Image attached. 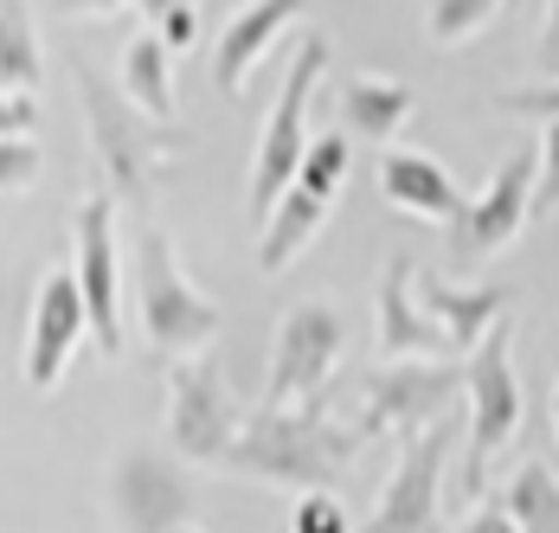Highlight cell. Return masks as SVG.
Returning <instances> with one entry per match:
<instances>
[{
    "instance_id": "obj_1",
    "label": "cell",
    "mask_w": 559,
    "mask_h": 533,
    "mask_svg": "<svg viewBox=\"0 0 559 533\" xmlns=\"http://www.w3.org/2000/svg\"><path fill=\"white\" fill-rule=\"evenodd\" d=\"M360 450H367V437L335 418L329 412V399H309V405H258L245 430H238V443H231V457H225L219 470L245 482H264V488H296V495H335L347 470L360 463Z\"/></svg>"
},
{
    "instance_id": "obj_2",
    "label": "cell",
    "mask_w": 559,
    "mask_h": 533,
    "mask_svg": "<svg viewBox=\"0 0 559 533\" xmlns=\"http://www.w3.org/2000/svg\"><path fill=\"white\" fill-rule=\"evenodd\" d=\"M71 78H78L84 129H91V149H97V167H104V193H110L116 206H135V213L148 218L155 180H162V167L187 149V129L148 122V116L129 104L116 84H104L84 58H71Z\"/></svg>"
},
{
    "instance_id": "obj_3",
    "label": "cell",
    "mask_w": 559,
    "mask_h": 533,
    "mask_svg": "<svg viewBox=\"0 0 559 533\" xmlns=\"http://www.w3.org/2000/svg\"><path fill=\"white\" fill-rule=\"evenodd\" d=\"M129 296H135V328L142 341L162 354V360H193V354H213L219 341V303L200 296L180 270L168 225L155 218H135V245H129Z\"/></svg>"
},
{
    "instance_id": "obj_4",
    "label": "cell",
    "mask_w": 559,
    "mask_h": 533,
    "mask_svg": "<svg viewBox=\"0 0 559 533\" xmlns=\"http://www.w3.org/2000/svg\"><path fill=\"white\" fill-rule=\"evenodd\" d=\"M463 392H469V443H463V463H456V501L469 514L476 495H483L489 463L521 437V412H527L521 374H514V328L508 321L463 360Z\"/></svg>"
},
{
    "instance_id": "obj_5",
    "label": "cell",
    "mask_w": 559,
    "mask_h": 533,
    "mask_svg": "<svg viewBox=\"0 0 559 533\" xmlns=\"http://www.w3.org/2000/svg\"><path fill=\"white\" fill-rule=\"evenodd\" d=\"M322 64H329V39H322V33H302L289 71H283L277 104H271V122H264V135H258V155H251V218H258V225L277 213V200L296 187L302 155H309V142H316V135H309V97H316V84H322Z\"/></svg>"
},
{
    "instance_id": "obj_6",
    "label": "cell",
    "mask_w": 559,
    "mask_h": 533,
    "mask_svg": "<svg viewBox=\"0 0 559 533\" xmlns=\"http://www.w3.org/2000/svg\"><path fill=\"white\" fill-rule=\"evenodd\" d=\"M463 399V360H399V367H373L360 379V412L354 430L367 443L380 437H425L431 425H444L450 405Z\"/></svg>"
},
{
    "instance_id": "obj_7",
    "label": "cell",
    "mask_w": 559,
    "mask_h": 533,
    "mask_svg": "<svg viewBox=\"0 0 559 533\" xmlns=\"http://www.w3.org/2000/svg\"><path fill=\"white\" fill-rule=\"evenodd\" d=\"M245 430V405L225 379L219 354H193L168 367V443L180 463H225Z\"/></svg>"
},
{
    "instance_id": "obj_8",
    "label": "cell",
    "mask_w": 559,
    "mask_h": 533,
    "mask_svg": "<svg viewBox=\"0 0 559 533\" xmlns=\"http://www.w3.org/2000/svg\"><path fill=\"white\" fill-rule=\"evenodd\" d=\"M341 354H347V321L329 296H302L277 321V347H271V379H264V405H309L329 399Z\"/></svg>"
},
{
    "instance_id": "obj_9",
    "label": "cell",
    "mask_w": 559,
    "mask_h": 533,
    "mask_svg": "<svg viewBox=\"0 0 559 533\" xmlns=\"http://www.w3.org/2000/svg\"><path fill=\"white\" fill-rule=\"evenodd\" d=\"M534 180H540V149H508L502 167H496V180L483 187V193H469L463 200V213L444 225V245L456 264H489V258H502L508 245L521 238V225L534 218Z\"/></svg>"
},
{
    "instance_id": "obj_10",
    "label": "cell",
    "mask_w": 559,
    "mask_h": 533,
    "mask_svg": "<svg viewBox=\"0 0 559 533\" xmlns=\"http://www.w3.org/2000/svg\"><path fill=\"white\" fill-rule=\"evenodd\" d=\"M193 508H200V488L174 450L129 443L110 463V514L122 533H180L193 528Z\"/></svg>"
},
{
    "instance_id": "obj_11",
    "label": "cell",
    "mask_w": 559,
    "mask_h": 533,
    "mask_svg": "<svg viewBox=\"0 0 559 533\" xmlns=\"http://www.w3.org/2000/svg\"><path fill=\"white\" fill-rule=\"evenodd\" d=\"M71 276H78V296H84V316H91V341L116 360L122 354V251H116V200L104 187L78 200Z\"/></svg>"
},
{
    "instance_id": "obj_12",
    "label": "cell",
    "mask_w": 559,
    "mask_h": 533,
    "mask_svg": "<svg viewBox=\"0 0 559 533\" xmlns=\"http://www.w3.org/2000/svg\"><path fill=\"white\" fill-rule=\"evenodd\" d=\"M456 450V418L431 425L425 437L399 443V463L386 476L380 508L367 514L360 533H444V470Z\"/></svg>"
},
{
    "instance_id": "obj_13",
    "label": "cell",
    "mask_w": 559,
    "mask_h": 533,
    "mask_svg": "<svg viewBox=\"0 0 559 533\" xmlns=\"http://www.w3.org/2000/svg\"><path fill=\"white\" fill-rule=\"evenodd\" d=\"M84 334H91V316H84L78 276L71 270H46L39 289H33V321H26V386L52 392Z\"/></svg>"
},
{
    "instance_id": "obj_14",
    "label": "cell",
    "mask_w": 559,
    "mask_h": 533,
    "mask_svg": "<svg viewBox=\"0 0 559 533\" xmlns=\"http://www.w3.org/2000/svg\"><path fill=\"white\" fill-rule=\"evenodd\" d=\"M412 296H418V309L431 316V328L444 334L450 347L469 360L496 328L508 321V303H514V289L508 283H444V276H418L412 283Z\"/></svg>"
},
{
    "instance_id": "obj_15",
    "label": "cell",
    "mask_w": 559,
    "mask_h": 533,
    "mask_svg": "<svg viewBox=\"0 0 559 533\" xmlns=\"http://www.w3.org/2000/svg\"><path fill=\"white\" fill-rule=\"evenodd\" d=\"M412 283H418L412 258H405V251H392V258H386V276H380V296H373V316H380L373 341H380L386 367H399V360H438V354L450 347L444 334L431 328V316L418 309Z\"/></svg>"
},
{
    "instance_id": "obj_16",
    "label": "cell",
    "mask_w": 559,
    "mask_h": 533,
    "mask_svg": "<svg viewBox=\"0 0 559 533\" xmlns=\"http://www.w3.org/2000/svg\"><path fill=\"white\" fill-rule=\"evenodd\" d=\"M380 200L405 218H431V225H450L463 213V193L450 180V167L425 149H386L380 155Z\"/></svg>"
},
{
    "instance_id": "obj_17",
    "label": "cell",
    "mask_w": 559,
    "mask_h": 533,
    "mask_svg": "<svg viewBox=\"0 0 559 533\" xmlns=\"http://www.w3.org/2000/svg\"><path fill=\"white\" fill-rule=\"evenodd\" d=\"M296 13H302V7H289V0H264V7L231 13V26L219 33V52H213V84H219L225 97H238V91H245L251 64L277 46V33H289V20H296Z\"/></svg>"
},
{
    "instance_id": "obj_18",
    "label": "cell",
    "mask_w": 559,
    "mask_h": 533,
    "mask_svg": "<svg viewBox=\"0 0 559 533\" xmlns=\"http://www.w3.org/2000/svg\"><path fill=\"white\" fill-rule=\"evenodd\" d=\"M412 109H418V91L412 84L360 71V78L341 84V135L347 142H392L412 122Z\"/></svg>"
},
{
    "instance_id": "obj_19",
    "label": "cell",
    "mask_w": 559,
    "mask_h": 533,
    "mask_svg": "<svg viewBox=\"0 0 559 533\" xmlns=\"http://www.w3.org/2000/svg\"><path fill=\"white\" fill-rule=\"evenodd\" d=\"M322 225H329V200L289 187V193L277 200V213L258 225V270H264V276H283V270L322 238Z\"/></svg>"
},
{
    "instance_id": "obj_20",
    "label": "cell",
    "mask_w": 559,
    "mask_h": 533,
    "mask_svg": "<svg viewBox=\"0 0 559 533\" xmlns=\"http://www.w3.org/2000/svg\"><path fill=\"white\" fill-rule=\"evenodd\" d=\"M116 91L142 109L148 122H174V52L155 39V26H148V33H135V39L122 46Z\"/></svg>"
},
{
    "instance_id": "obj_21",
    "label": "cell",
    "mask_w": 559,
    "mask_h": 533,
    "mask_svg": "<svg viewBox=\"0 0 559 533\" xmlns=\"http://www.w3.org/2000/svg\"><path fill=\"white\" fill-rule=\"evenodd\" d=\"M502 508H508V521H514V533H559V476L540 457H521L508 470Z\"/></svg>"
},
{
    "instance_id": "obj_22",
    "label": "cell",
    "mask_w": 559,
    "mask_h": 533,
    "mask_svg": "<svg viewBox=\"0 0 559 533\" xmlns=\"http://www.w3.org/2000/svg\"><path fill=\"white\" fill-rule=\"evenodd\" d=\"M39 78H46V58H39L33 13L26 7H0V97H33Z\"/></svg>"
},
{
    "instance_id": "obj_23",
    "label": "cell",
    "mask_w": 559,
    "mask_h": 533,
    "mask_svg": "<svg viewBox=\"0 0 559 533\" xmlns=\"http://www.w3.org/2000/svg\"><path fill=\"white\" fill-rule=\"evenodd\" d=\"M347 167H354V142H347L341 129H335V135H316V142H309V155H302V174H296V187L335 206V193L347 187Z\"/></svg>"
},
{
    "instance_id": "obj_24",
    "label": "cell",
    "mask_w": 559,
    "mask_h": 533,
    "mask_svg": "<svg viewBox=\"0 0 559 533\" xmlns=\"http://www.w3.org/2000/svg\"><path fill=\"white\" fill-rule=\"evenodd\" d=\"M496 13H502L496 0H438V7H425V33H431V46H463V39H476Z\"/></svg>"
},
{
    "instance_id": "obj_25",
    "label": "cell",
    "mask_w": 559,
    "mask_h": 533,
    "mask_svg": "<svg viewBox=\"0 0 559 533\" xmlns=\"http://www.w3.org/2000/svg\"><path fill=\"white\" fill-rule=\"evenodd\" d=\"M289 533H360V528H354L347 501L322 488V495H296V508H289Z\"/></svg>"
},
{
    "instance_id": "obj_26",
    "label": "cell",
    "mask_w": 559,
    "mask_h": 533,
    "mask_svg": "<svg viewBox=\"0 0 559 533\" xmlns=\"http://www.w3.org/2000/svg\"><path fill=\"white\" fill-rule=\"evenodd\" d=\"M39 142H0V200L7 193H26L33 180H39Z\"/></svg>"
},
{
    "instance_id": "obj_27",
    "label": "cell",
    "mask_w": 559,
    "mask_h": 533,
    "mask_svg": "<svg viewBox=\"0 0 559 533\" xmlns=\"http://www.w3.org/2000/svg\"><path fill=\"white\" fill-rule=\"evenodd\" d=\"M559 213V122H547L540 135V180H534V218Z\"/></svg>"
},
{
    "instance_id": "obj_28",
    "label": "cell",
    "mask_w": 559,
    "mask_h": 533,
    "mask_svg": "<svg viewBox=\"0 0 559 533\" xmlns=\"http://www.w3.org/2000/svg\"><path fill=\"white\" fill-rule=\"evenodd\" d=\"M155 39L168 46V52H187L193 39H200V7H155Z\"/></svg>"
},
{
    "instance_id": "obj_29",
    "label": "cell",
    "mask_w": 559,
    "mask_h": 533,
    "mask_svg": "<svg viewBox=\"0 0 559 533\" xmlns=\"http://www.w3.org/2000/svg\"><path fill=\"white\" fill-rule=\"evenodd\" d=\"M496 104L521 109V116H547V122H559V84H521V91H502Z\"/></svg>"
},
{
    "instance_id": "obj_30",
    "label": "cell",
    "mask_w": 559,
    "mask_h": 533,
    "mask_svg": "<svg viewBox=\"0 0 559 533\" xmlns=\"http://www.w3.org/2000/svg\"><path fill=\"white\" fill-rule=\"evenodd\" d=\"M33 129H39L33 97H0V142H33Z\"/></svg>"
},
{
    "instance_id": "obj_31",
    "label": "cell",
    "mask_w": 559,
    "mask_h": 533,
    "mask_svg": "<svg viewBox=\"0 0 559 533\" xmlns=\"http://www.w3.org/2000/svg\"><path fill=\"white\" fill-rule=\"evenodd\" d=\"M534 64H540V84H559V0L540 20V46H534Z\"/></svg>"
},
{
    "instance_id": "obj_32",
    "label": "cell",
    "mask_w": 559,
    "mask_h": 533,
    "mask_svg": "<svg viewBox=\"0 0 559 533\" xmlns=\"http://www.w3.org/2000/svg\"><path fill=\"white\" fill-rule=\"evenodd\" d=\"M456 533H514V521H508L502 501H476L469 514H463V528Z\"/></svg>"
},
{
    "instance_id": "obj_33",
    "label": "cell",
    "mask_w": 559,
    "mask_h": 533,
    "mask_svg": "<svg viewBox=\"0 0 559 533\" xmlns=\"http://www.w3.org/2000/svg\"><path fill=\"white\" fill-rule=\"evenodd\" d=\"M554 443H559V386H554Z\"/></svg>"
},
{
    "instance_id": "obj_34",
    "label": "cell",
    "mask_w": 559,
    "mask_h": 533,
    "mask_svg": "<svg viewBox=\"0 0 559 533\" xmlns=\"http://www.w3.org/2000/svg\"><path fill=\"white\" fill-rule=\"evenodd\" d=\"M180 533H200V528H180Z\"/></svg>"
}]
</instances>
